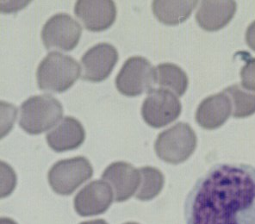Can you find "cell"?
Listing matches in <instances>:
<instances>
[{"label": "cell", "mask_w": 255, "mask_h": 224, "mask_svg": "<svg viewBox=\"0 0 255 224\" xmlns=\"http://www.w3.org/2000/svg\"><path fill=\"white\" fill-rule=\"evenodd\" d=\"M185 219L187 224H255V167H211L189 193Z\"/></svg>", "instance_id": "obj_1"}, {"label": "cell", "mask_w": 255, "mask_h": 224, "mask_svg": "<svg viewBox=\"0 0 255 224\" xmlns=\"http://www.w3.org/2000/svg\"><path fill=\"white\" fill-rule=\"evenodd\" d=\"M80 74V66L74 58L51 52L39 64L36 80L39 89L62 93L74 86Z\"/></svg>", "instance_id": "obj_2"}, {"label": "cell", "mask_w": 255, "mask_h": 224, "mask_svg": "<svg viewBox=\"0 0 255 224\" xmlns=\"http://www.w3.org/2000/svg\"><path fill=\"white\" fill-rule=\"evenodd\" d=\"M62 115L63 107L51 95L30 97L21 106L19 125L28 134H42L57 124Z\"/></svg>", "instance_id": "obj_3"}, {"label": "cell", "mask_w": 255, "mask_h": 224, "mask_svg": "<svg viewBox=\"0 0 255 224\" xmlns=\"http://www.w3.org/2000/svg\"><path fill=\"white\" fill-rule=\"evenodd\" d=\"M198 138L188 123L179 122L158 135L154 150L157 156L166 163H183L194 153Z\"/></svg>", "instance_id": "obj_4"}, {"label": "cell", "mask_w": 255, "mask_h": 224, "mask_svg": "<svg viewBox=\"0 0 255 224\" xmlns=\"http://www.w3.org/2000/svg\"><path fill=\"white\" fill-rule=\"evenodd\" d=\"M93 168L85 157H74L58 161L48 172V183L59 195H71L91 179Z\"/></svg>", "instance_id": "obj_5"}, {"label": "cell", "mask_w": 255, "mask_h": 224, "mask_svg": "<svg viewBox=\"0 0 255 224\" xmlns=\"http://www.w3.org/2000/svg\"><path fill=\"white\" fill-rule=\"evenodd\" d=\"M155 82V69L150 61L141 56L128 58L116 77V87L127 97L149 93Z\"/></svg>", "instance_id": "obj_6"}, {"label": "cell", "mask_w": 255, "mask_h": 224, "mask_svg": "<svg viewBox=\"0 0 255 224\" xmlns=\"http://www.w3.org/2000/svg\"><path fill=\"white\" fill-rule=\"evenodd\" d=\"M181 103L168 90L152 89L141 106L145 122L154 128H163L178 119L181 113Z\"/></svg>", "instance_id": "obj_7"}, {"label": "cell", "mask_w": 255, "mask_h": 224, "mask_svg": "<svg viewBox=\"0 0 255 224\" xmlns=\"http://www.w3.org/2000/svg\"><path fill=\"white\" fill-rule=\"evenodd\" d=\"M82 34L80 23L66 13H59L46 22L42 39L47 49L72 51L76 48Z\"/></svg>", "instance_id": "obj_8"}, {"label": "cell", "mask_w": 255, "mask_h": 224, "mask_svg": "<svg viewBox=\"0 0 255 224\" xmlns=\"http://www.w3.org/2000/svg\"><path fill=\"white\" fill-rule=\"evenodd\" d=\"M118 61V52L114 46L106 42L95 45L81 58V78L94 83L106 80Z\"/></svg>", "instance_id": "obj_9"}, {"label": "cell", "mask_w": 255, "mask_h": 224, "mask_svg": "<svg viewBox=\"0 0 255 224\" xmlns=\"http://www.w3.org/2000/svg\"><path fill=\"white\" fill-rule=\"evenodd\" d=\"M74 13L88 30L100 32L115 22L117 7L111 0H79Z\"/></svg>", "instance_id": "obj_10"}, {"label": "cell", "mask_w": 255, "mask_h": 224, "mask_svg": "<svg viewBox=\"0 0 255 224\" xmlns=\"http://www.w3.org/2000/svg\"><path fill=\"white\" fill-rule=\"evenodd\" d=\"M113 191L108 183L95 180L80 190L74 198V209L81 217L101 215L112 205Z\"/></svg>", "instance_id": "obj_11"}, {"label": "cell", "mask_w": 255, "mask_h": 224, "mask_svg": "<svg viewBox=\"0 0 255 224\" xmlns=\"http://www.w3.org/2000/svg\"><path fill=\"white\" fill-rule=\"evenodd\" d=\"M102 179L112 187L116 202L126 201L140 186V171L130 164L118 161L111 164L103 173Z\"/></svg>", "instance_id": "obj_12"}, {"label": "cell", "mask_w": 255, "mask_h": 224, "mask_svg": "<svg viewBox=\"0 0 255 224\" xmlns=\"http://www.w3.org/2000/svg\"><path fill=\"white\" fill-rule=\"evenodd\" d=\"M232 103L225 93H217L202 101L196 112V121L209 130L223 126L232 113Z\"/></svg>", "instance_id": "obj_13"}, {"label": "cell", "mask_w": 255, "mask_h": 224, "mask_svg": "<svg viewBox=\"0 0 255 224\" xmlns=\"http://www.w3.org/2000/svg\"><path fill=\"white\" fill-rule=\"evenodd\" d=\"M86 131L83 125L73 116H66L46 134L48 146L57 153L74 150L83 144Z\"/></svg>", "instance_id": "obj_14"}, {"label": "cell", "mask_w": 255, "mask_h": 224, "mask_svg": "<svg viewBox=\"0 0 255 224\" xmlns=\"http://www.w3.org/2000/svg\"><path fill=\"white\" fill-rule=\"evenodd\" d=\"M236 9V1H203L196 13V20L204 30L217 31L233 19Z\"/></svg>", "instance_id": "obj_15"}, {"label": "cell", "mask_w": 255, "mask_h": 224, "mask_svg": "<svg viewBox=\"0 0 255 224\" xmlns=\"http://www.w3.org/2000/svg\"><path fill=\"white\" fill-rule=\"evenodd\" d=\"M198 1H162L155 0L152 4L154 16L166 25H178L188 19Z\"/></svg>", "instance_id": "obj_16"}, {"label": "cell", "mask_w": 255, "mask_h": 224, "mask_svg": "<svg viewBox=\"0 0 255 224\" xmlns=\"http://www.w3.org/2000/svg\"><path fill=\"white\" fill-rule=\"evenodd\" d=\"M155 83L181 97L188 88L189 80L185 71L179 66L162 63L155 68Z\"/></svg>", "instance_id": "obj_17"}, {"label": "cell", "mask_w": 255, "mask_h": 224, "mask_svg": "<svg viewBox=\"0 0 255 224\" xmlns=\"http://www.w3.org/2000/svg\"><path fill=\"white\" fill-rule=\"evenodd\" d=\"M223 93L230 97L235 118H245L255 113V93L243 88L239 85H233L224 89Z\"/></svg>", "instance_id": "obj_18"}, {"label": "cell", "mask_w": 255, "mask_h": 224, "mask_svg": "<svg viewBox=\"0 0 255 224\" xmlns=\"http://www.w3.org/2000/svg\"><path fill=\"white\" fill-rule=\"evenodd\" d=\"M140 183L135 198L140 201H149L159 195L164 186L163 173L153 167H144L139 169Z\"/></svg>", "instance_id": "obj_19"}, {"label": "cell", "mask_w": 255, "mask_h": 224, "mask_svg": "<svg viewBox=\"0 0 255 224\" xmlns=\"http://www.w3.org/2000/svg\"><path fill=\"white\" fill-rule=\"evenodd\" d=\"M239 55L246 61L240 73L242 87L255 93V58L251 57L246 51L239 53Z\"/></svg>", "instance_id": "obj_20"}, {"label": "cell", "mask_w": 255, "mask_h": 224, "mask_svg": "<svg viewBox=\"0 0 255 224\" xmlns=\"http://www.w3.org/2000/svg\"><path fill=\"white\" fill-rule=\"evenodd\" d=\"M245 37L247 44L255 52V21L248 27Z\"/></svg>", "instance_id": "obj_21"}, {"label": "cell", "mask_w": 255, "mask_h": 224, "mask_svg": "<svg viewBox=\"0 0 255 224\" xmlns=\"http://www.w3.org/2000/svg\"><path fill=\"white\" fill-rule=\"evenodd\" d=\"M80 224H108V223L103 219H97V220H93V221L84 222Z\"/></svg>", "instance_id": "obj_22"}, {"label": "cell", "mask_w": 255, "mask_h": 224, "mask_svg": "<svg viewBox=\"0 0 255 224\" xmlns=\"http://www.w3.org/2000/svg\"><path fill=\"white\" fill-rule=\"evenodd\" d=\"M1 224H16L15 222L12 221L9 218H1Z\"/></svg>", "instance_id": "obj_23"}, {"label": "cell", "mask_w": 255, "mask_h": 224, "mask_svg": "<svg viewBox=\"0 0 255 224\" xmlns=\"http://www.w3.org/2000/svg\"><path fill=\"white\" fill-rule=\"evenodd\" d=\"M137 224V223H126V224Z\"/></svg>", "instance_id": "obj_24"}]
</instances>
